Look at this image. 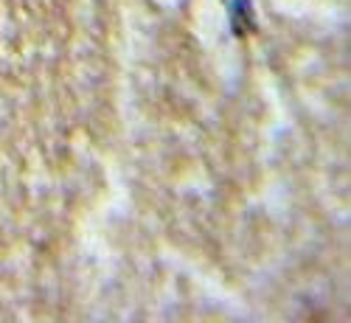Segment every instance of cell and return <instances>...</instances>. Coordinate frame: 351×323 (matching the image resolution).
Masks as SVG:
<instances>
[{
  "label": "cell",
  "mask_w": 351,
  "mask_h": 323,
  "mask_svg": "<svg viewBox=\"0 0 351 323\" xmlns=\"http://www.w3.org/2000/svg\"><path fill=\"white\" fill-rule=\"evenodd\" d=\"M230 25H233V32L237 34H250L256 28L250 0H233L230 3Z\"/></svg>",
  "instance_id": "1"
}]
</instances>
